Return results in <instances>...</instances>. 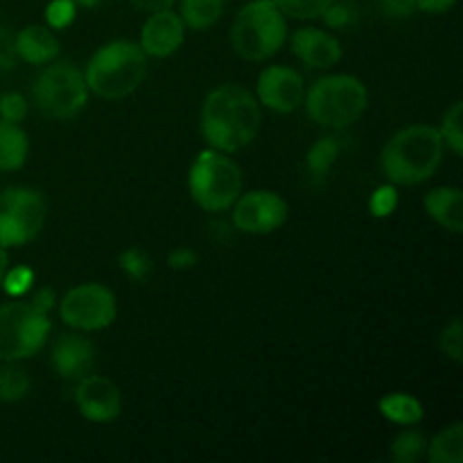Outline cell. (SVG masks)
Returning <instances> with one entry per match:
<instances>
[{
	"label": "cell",
	"mask_w": 463,
	"mask_h": 463,
	"mask_svg": "<svg viewBox=\"0 0 463 463\" xmlns=\"http://www.w3.org/2000/svg\"><path fill=\"white\" fill-rule=\"evenodd\" d=\"M199 127L208 147L235 154L260 134L262 107L247 86L222 84L203 99Z\"/></svg>",
	"instance_id": "6da1fadb"
},
{
	"label": "cell",
	"mask_w": 463,
	"mask_h": 463,
	"mask_svg": "<svg viewBox=\"0 0 463 463\" xmlns=\"http://www.w3.org/2000/svg\"><path fill=\"white\" fill-rule=\"evenodd\" d=\"M441 134L432 125L398 129L380 152V170L393 185H420L432 179L443 163Z\"/></svg>",
	"instance_id": "7a4b0ae2"
},
{
	"label": "cell",
	"mask_w": 463,
	"mask_h": 463,
	"mask_svg": "<svg viewBox=\"0 0 463 463\" xmlns=\"http://www.w3.org/2000/svg\"><path fill=\"white\" fill-rule=\"evenodd\" d=\"M147 75V54L129 39H113L90 54L84 68L86 86L98 98L116 102L134 95Z\"/></svg>",
	"instance_id": "3957f363"
},
{
	"label": "cell",
	"mask_w": 463,
	"mask_h": 463,
	"mask_svg": "<svg viewBox=\"0 0 463 463\" xmlns=\"http://www.w3.org/2000/svg\"><path fill=\"white\" fill-rule=\"evenodd\" d=\"M303 107L315 125L346 129L364 116L369 107V90L355 75H326L306 89Z\"/></svg>",
	"instance_id": "277c9868"
},
{
	"label": "cell",
	"mask_w": 463,
	"mask_h": 463,
	"mask_svg": "<svg viewBox=\"0 0 463 463\" xmlns=\"http://www.w3.org/2000/svg\"><path fill=\"white\" fill-rule=\"evenodd\" d=\"M288 30V18L274 0H251L235 14L231 45L244 61H265L283 48Z\"/></svg>",
	"instance_id": "5b68a950"
},
{
	"label": "cell",
	"mask_w": 463,
	"mask_h": 463,
	"mask_svg": "<svg viewBox=\"0 0 463 463\" xmlns=\"http://www.w3.org/2000/svg\"><path fill=\"white\" fill-rule=\"evenodd\" d=\"M244 185L242 167L231 154L206 147L197 154L188 172V190L193 202L206 213L231 211Z\"/></svg>",
	"instance_id": "8992f818"
},
{
	"label": "cell",
	"mask_w": 463,
	"mask_h": 463,
	"mask_svg": "<svg viewBox=\"0 0 463 463\" xmlns=\"http://www.w3.org/2000/svg\"><path fill=\"white\" fill-rule=\"evenodd\" d=\"M90 90L84 71L72 61H50L32 84V99L48 120H75L86 109Z\"/></svg>",
	"instance_id": "52a82bcc"
},
{
	"label": "cell",
	"mask_w": 463,
	"mask_h": 463,
	"mask_svg": "<svg viewBox=\"0 0 463 463\" xmlns=\"http://www.w3.org/2000/svg\"><path fill=\"white\" fill-rule=\"evenodd\" d=\"M52 330L48 315L30 301L14 298L0 306V362H23L34 357Z\"/></svg>",
	"instance_id": "ba28073f"
},
{
	"label": "cell",
	"mask_w": 463,
	"mask_h": 463,
	"mask_svg": "<svg viewBox=\"0 0 463 463\" xmlns=\"http://www.w3.org/2000/svg\"><path fill=\"white\" fill-rule=\"evenodd\" d=\"M48 220V203L39 190L7 188L0 193V244L23 247L36 240Z\"/></svg>",
	"instance_id": "9c48e42d"
},
{
	"label": "cell",
	"mask_w": 463,
	"mask_h": 463,
	"mask_svg": "<svg viewBox=\"0 0 463 463\" xmlns=\"http://www.w3.org/2000/svg\"><path fill=\"white\" fill-rule=\"evenodd\" d=\"M59 319L80 333L109 328L118 317L116 294L102 283H81L68 289L57 301Z\"/></svg>",
	"instance_id": "30bf717a"
},
{
	"label": "cell",
	"mask_w": 463,
	"mask_h": 463,
	"mask_svg": "<svg viewBox=\"0 0 463 463\" xmlns=\"http://www.w3.org/2000/svg\"><path fill=\"white\" fill-rule=\"evenodd\" d=\"M289 206L274 190H249L240 193L231 206V222L240 233L269 235L288 222Z\"/></svg>",
	"instance_id": "8fae6325"
},
{
	"label": "cell",
	"mask_w": 463,
	"mask_h": 463,
	"mask_svg": "<svg viewBox=\"0 0 463 463\" xmlns=\"http://www.w3.org/2000/svg\"><path fill=\"white\" fill-rule=\"evenodd\" d=\"M256 99L260 107L288 116L303 104L306 98V80L292 66H267L260 71L256 81Z\"/></svg>",
	"instance_id": "7c38bea8"
},
{
	"label": "cell",
	"mask_w": 463,
	"mask_h": 463,
	"mask_svg": "<svg viewBox=\"0 0 463 463\" xmlns=\"http://www.w3.org/2000/svg\"><path fill=\"white\" fill-rule=\"evenodd\" d=\"M72 401L81 419L90 423H113L122 414V392L107 375L89 373L77 380Z\"/></svg>",
	"instance_id": "4fadbf2b"
},
{
	"label": "cell",
	"mask_w": 463,
	"mask_h": 463,
	"mask_svg": "<svg viewBox=\"0 0 463 463\" xmlns=\"http://www.w3.org/2000/svg\"><path fill=\"white\" fill-rule=\"evenodd\" d=\"M185 32L188 27L175 9H161L149 14L147 21L143 23L138 45L147 59H167L179 52L181 45L185 43Z\"/></svg>",
	"instance_id": "5bb4252c"
},
{
	"label": "cell",
	"mask_w": 463,
	"mask_h": 463,
	"mask_svg": "<svg viewBox=\"0 0 463 463\" xmlns=\"http://www.w3.org/2000/svg\"><path fill=\"white\" fill-rule=\"evenodd\" d=\"M289 48L298 61L317 68V71H328V68L337 66L344 57L342 41L330 34L328 30H319V27L312 25L294 32L289 36Z\"/></svg>",
	"instance_id": "9a60e30c"
},
{
	"label": "cell",
	"mask_w": 463,
	"mask_h": 463,
	"mask_svg": "<svg viewBox=\"0 0 463 463\" xmlns=\"http://www.w3.org/2000/svg\"><path fill=\"white\" fill-rule=\"evenodd\" d=\"M50 362H52V369L57 371L59 378L68 380V383H77L84 375L93 373L95 346L80 330L66 333L52 344Z\"/></svg>",
	"instance_id": "2e32d148"
},
{
	"label": "cell",
	"mask_w": 463,
	"mask_h": 463,
	"mask_svg": "<svg viewBox=\"0 0 463 463\" xmlns=\"http://www.w3.org/2000/svg\"><path fill=\"white\" fill-rule=\"evenodd\" d=\"M14 50H16V57L21 61L30 63V66H45L59 57L61 45L54 36V30L34 23V25H25L14 34Z\"/></svg>",
	"instance_id": "e0dca14e"
},
{
	"label": "cell",
	"mask_w": 463,
	"mask_h": 463,
	"mask_svg": "<svg viewBox=\"0 0 463 463\" xmlns=\"http://www.w3.org/2000/svg\"><path fill=\"white\" fill-rule=\"evenodd\" d=\"M425 213L448 233H463V193L459 185H439L423 197Z\"/></svg>",
	"instance_id": "ac0fdd59"
},
{
	"label": "cell",
	"mask_w": 463,
	"mask_h": 463,
	"mask_svg": "<svg viewBox=\"0 0 463 463\" xmlns=\"http://www.w3.org/2000/svg\"><path fill=\"white\" fill-rule=\"evenodd\" d=\"M378 411L383 414L384 420L401 425V428H414L425 419L423 402L405 392L384 393L378 401Z\"/></svg>",
	"instance_id": "d6986e66"
},
{
	"label": "cell",
	"mask_w": 463,
	"mask_h": 463,
	"mask_svg": "<svg viewBox=\"0 0 463 463\" xmlns=\"http://www.w3.org/2000/svg\"><path fill=\"white\" fill-rule=\"evenodd\" d=\"M30 154V138L16 122L0 118V172H16L25 165Z\"/></svg>",
	"instance_id": "ffe728a7"
},
{
	"label": "cell",
	"mask_w": 463,
	"mask_h": 463,
	"mask_svg": "<svg viewBox=\"0 0 463 463\" xmlns=\"http://www.w3.org/2000/svg\"><path fill=\"white\" fill-rule=\"evenodd\" d=\"M430 463H463V423L446 425L432 437L425 448Z\"/></svg>",
	"instance_id": "44dd1931"
},
{
	"label": "cell",
	"mask_w": 463,
	"mask_h": 463,
	"mask_svg": "<svg viewBox=\"0 0 463 463\" xmlns=\"http://www.w3.org/2000/svg\"><path fill=\"white\" fill-rule=\"evenodd\" d=\"M226 0H179V16L188 30L203 32L222 18Z\"/></svg>",
	"instance_id": "7402d4cb"
},
{
	"label": "cell",
	"mask_w": 463,
	"mask_h": 463,
	"mask_svg": "<svg viewBox=\"0 0 463 463\" xmlns=\"http://www.w3.org/2000/svg\"><path fill=\"white\" fill-rule=\"evenodd\" d=\"M339 152H342V143L335 136H324V138L315 140L306 154V167L312 179L324 181L337 163Z\"/></svg>",
	"instance_id": "603a6c76"
},
{
	"label": "cell",
	"mask_w": 463,
	"mask_h": 463,
	"mask_svg": "<svg viewBox=\"0 0 463 463\" xmlns=\"http://www.w3.org/2000/svg\"><path fill=\"white\" fill-rule=\"evenodd\" d=\"M32 380L27 371L18 362H3L0 364V402L12 405L23 401L30 393Z\"/></svg>",
	"instance_id": "cb8c5ba5"
},
{
	"label": "cell",
	"mask_w": 463,
	"mask_h": 463,
	"mask_svg": "<svg viewBox=\"0 0 463 463\" xmlns=\"http://www.w3.org/2000/svg\"><path fill=\"white\" fill-rule=\"evenodd\" d=\"M425 448H428V441H425L423 432L405 428L392 441V459L396 463H416L420 457H425Z\"/></svg>",
	"instance_id": "d4e9b609"
},
{
	"label": "cell",
	"mask_w": 463,
	"mask_h": 463,
	"mask_svg": "<svg viewBox=\"0 0 463 463\" xmlns=\"http://www.w3.org/2000/svg\"><path fill=\"white\" fill-rule=\"evenodd\" d=\"M461 116H463V104L457 99L450 107L443 111L441 125L437 127L439 134H441L443 145L446 149H450L455 156H461L463 154V129H461Z\"/></svg>",
	"instance_id": "484cf974"
},
{
	"label": "cell",
	"mask_w": 463,
	"mask_h": 463,
	"mask_svg": "<svg viewBox=\"0 0 463 463\" xmlns=\"http://www.w3.org/2000/svg\"><path fill=\"white\" fill-rule=\"evenodd\" d=\"M118 265L125 271L127 279L136 280V283H145L154 269V262L149 253L140 247H129L118 256Z\"/></svg>",
	"instance_id": "4316f807"
},
{
	"label": "cell",
	"mask_w": 463,
	"mask_h": 463,
	"mask_svg": "<svg viewBox=\"0 0 463 463\" xmlns=\"http://www.w3.org/2000/svg\"><path fill=\"white\" fill-rule=\"evenodd\" d=\"M285 18L294 21H317L330 7L333 0H274Z\"/></svg>",
	"instance_id": "83f0119b"
},
{
	"label": "cell",
	"mask_w": 463,
	"mask_h": 463,
	"mask_svg": "<svg viewBox=\"0 0 463 463\" xmlns=\"http://www.w3.org/2000/svg\"><path fill=\"white\" fill-rule=\"evenodd\" d=\"M34 280H36V274L32 267L16 265V267H9V269L5 271L0 288L5 289V294H7L9 298H23L32 292Z\"/></svg>",
	"instance_id": "f1b7e54d"
},
{
	"label": "cell",
	"mask_w": 463,
	"mask_h": 463,
	"mask_svg": "<svg viewBox=\"0 0 463 463\" xmlns=\"http://www.w3.org/2000/svg\"><path fill=\"white\" fill-rule=\"evenodd\" d=\"M398 203H401V194H398V185L383 184L371 193L369 197V213L375 220H387L396 213Z\"/></svg>",
	"instance_id": "f546056e"
},
{
	"label": "cell",
	"mask_w": 463,
	"mask_h": 463,
	"mask_svg": "<svg viewBox=\"0 0 463 463\" xmlns=\"http://www.w3.org/2000/svg\"><path fill=\"white\" fill-rule=\"evenodd\" d=\"M439 351H441L448 360L455 362V364H461L463 362V326L459 317H455V319L441 330V335H439Z\"/></svg>",
	"instance_id": "4dcf8cb0"
},
{
	"label": "cell",
	"mask_w": 463,
	"mask_h": 463,
	"mask_svg": "<svg viewBox=\"0 0 463 463\" xmlns=\"http://www.w3.org/2000/svg\"><path fill=\"white\" fill-rule=\"evenodd\" d=\"M357 18H360L357 7L355 5L346 3V0H333L330 7L321 14V21H324L326 27H330V30H348V27L355 25Z\"/></svg>",
	"instance_id": "1f68e13d"
},
{
	"label": "cell",
	"mask_w": 463,
	"mask_h": 463,
	"mask_svg": "<svg viewBox=\"0 0 463 463\" xmlns=\"http://www.w3.org/2000/svg\"><path fill=\"white\" fill-rule=\"evenodd\" d=\"M77 12H80V7H77L75 0H50L48 7H45V25L50 30H66L77 18Z\"/></svg>",
	"instance_id": "d6a6232c"
},
{
	"label": "cell",
	"mask_w": 463,
	"mask_h": 463,
	"mask_svg": "<svg viewBox=\"0 0 463 463\" xmlns=\"http://www.w3.org/2000/svg\"><path fill=\"white\" fill-rule=\"evenodd\" d=\"M27 109L30 107H27V98L23 93L12 90V93L0 95V118H3V120L21 125L27 118Z\"/></svg>",
	"instance_id": "836d02e7"
},
{
	"label": "cell",
	"mask_w": 463,
	"mask_h": 463,
	"mask_svg": "<svg viewBox=\"0 0 463 463\" xmlns=\"http://www.w3.org/2000/svg\"><path fill=\"white\" fill-rule=\"evenodd\" d=\"M378 9L383 16L405 21L416 14V0H378Z\"/></svg>",
	"instance_id": "e575fe53"
},
{
	"label": "cell",
	"mask_w": 463,
	"mask_h": 463,
	"mask_svg": "<svg viewBox=\"0 0 463 463\" xmlns=\"http://www.w3.org/2000/svg\"><path fill=\"white\" fill-rule=\"evenodd\" d=\"M18 57L16 50H14V34L9 32V27H5L0 23V72H7L16 66Z\"/></svg>",
	"instance_id": "d590c367"
},
{
	"label": "cell",
	"mask_w": 463,
	"mask_h": 463,
	"mask_svg": "<svg viewBox=\"0 0 463 463\" xmlns=\"http://www.w3.org/2000/svg\"><path fill=\"white\" fill-rule=\"evenodd\" d=\"M199 256L197 251H193L190 247H176L167 253V267L175 271H188L193 267H197Z\"/></svg>",
	"instance_id": "8d00e7d4"
},
{
	"label": "cell",
	"mask_w": 463,
	"mask_h": 463,
	"mask_svg": "<svg viewBox=\"0 0 463 463\" xmlns=\"http://www.w3.org/2000/svg\"><path fill=\"white\" fill-rule=\"evenodd\" d=\"M27 301H30L36 310L50 315V310H54V307H57L59 298H57V294H54L52 288H41V289H36V292H32V297L27 298Z\"/></svg>",
	"instance_id": "74e56055"
},
{
	"label": "cell",
	"mask_w": 463,
	"mask_h": 463,
	"mask_svg": "<svg viewBox=\"0 0 463 463\" xmlns=\"http://www.w3.org/2000/svg\"><path fill=\"white\" fill-rule=\"evenodd\" d=\"M457 0H416V12L430 14V16H441V14L452 12Z\"/></svg>",
	"instance_id": "f35d334b"
},
{
	"label": "cell",
	"mask_w": 463,
	"mask_h": 463,
	"mask_svg": "<svg viewBox=\"0 0 463 463\" xmlns=\"http://www.w3.org/2000/svg\"><path fill=\"white\" fill-rule=\"evenodd\" d=\"M176 0H131V5H134L136 9H140V12H161V9H170L175 7Z\"/></svg>",
	"instance_id": "ab89813d"
},
{
	"label": "cell",
	"mask_w": 463,
	"mask_h": 463,
	"mask_svg": "<svg viewBox=\"0 0 463 463\" xmlns=\"http://www.w3.org/2000/svg\"><path fill=\"white\" fill-rule=\"evenodd\" d=\"M7 269H9V253H7V247L0 244V283H3V276Z\"/></svg>",
	"instance_id": "60d3db41"
},
{
	"label": "cell",
	"mask_w": 463,
	"mask_h": 463,
	"mask_svg": "<svg viewBox=\"0 0 463 463\" xmlns=\"http://www.w3.org/2000/svg\"><path fill=\"white\" fill-rule=\"evenodd\" d=\"M75 3L80 9H95L102 5V0H75Z\"/></svg>",
	"instance_id": "b9f144b4"
}]
</instances>
